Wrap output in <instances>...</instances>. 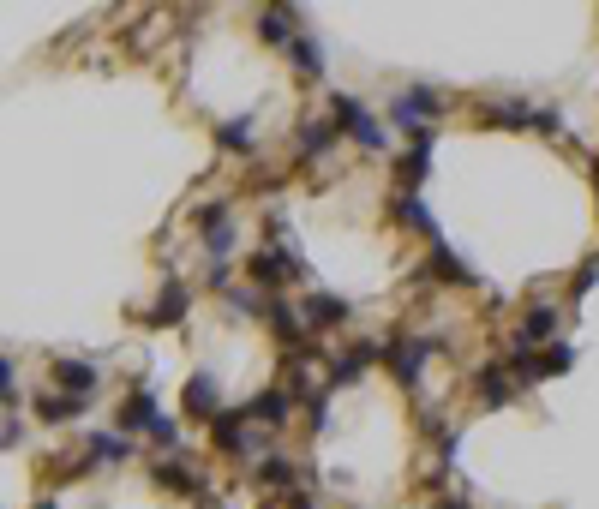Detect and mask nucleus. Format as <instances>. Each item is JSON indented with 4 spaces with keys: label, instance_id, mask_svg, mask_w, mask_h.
I'll return each mask as SVG.
<instances>
[{
    "label": "nucleus",
    "instance_id": "nucleus-11",
    "mask_svg": "<svg viewBox=\"0 0 599 509\" xmlns=\"http://www.w3.org/2000/svg\"><path fill=\"white\" fill-rule=\"evenodd\" d=\"M54 384H60L66 396H90V390H96V366H90V360H60V366H54Z\"/></svg>",
    "mask_w": 599,
    "mask_h": 509
},
{
    "label": "nucleus",
    "instance_id": "nucleus-20",
    "mask_svg": "<svg viewBox=\"0 0 599 509\" xmlns=\"http://www.w3.org/2000/svg\"><path fill=\"white\" fill-rule=\"evenodd\" d=\"M402 222H408V228H414V234H432V240H438V222H432V210H426V204H420V198H414V192H408V198H402Z\"/></svg>",
    "mask_w": 599,
    "mask_h": 509
},
{
    "label": "nucleus",
    "instance_id": "nucleus-19",
    "mask_svg": "<svg viewBox=\"0 0 599 509\" xmlns=\"http://www.w3.org/2000/svg\"><path fill=\"white\" fill-rule=\"evenodd\" d=\"M246 126H252L246 114H240V120H228V126H216V144H222V150H234V156H240V150H252V132H246Z\"/></svg>",
    "mask_w": 599,
    "mask_h": 509
},
{
    "label": "nucleus",
    "instance_id": "nucleus-6",
    "mask_svg": "<svg viewBox=\"0 0 599 509\" xmlns=\"http://www.w3.org/2000/svg\"><path fill=\"white\" fill-rule=\"evenodd\" d=\"M378 360H384V348H372V342H354V348H348V354L330 366V384L342 390V384H354V378H360L366 366H378Z\"/></svg>",
    "mask_w": 599,
    "mask_h": 509
},
{
    "label": "nucleus",
    "instance_id": "nucleus-4",
    "mask_svg": "<svg viewBox=\"0 0 599 509\" xmlns=\"http://www.w3.org/2000/svg\"><path fill=\"white\" fill-rule=\"evenodd\" d=\"M300 318H306V330H336V324L348 318V300H336V294H306Z\"/></svg>",
    "mask_w": 599,
    "mask_h": 509
},
{
    "label": "nucleus",
    "instance_id": "nucleus-9",
    "mask_svg": "<svg viewBox=\"0 0 599 509\" xmlns=\"http://www.w3.org/2000/svg\"><path fill=\"white\" fill-rule=\"evenodd\" d=\"M114 420H120V432H150V426H156V402H150V390H132V396L120 402Z\"/></svg>",
    "mask_w": 599,
    "mask_h": 509
},
{
    "label": "nucleus",
    "instance_id": "nucleus-15",
    "mask_svg": "<svg viewBox=\"0 0 599 509\" xmlns=\"http://www.w3.org/2000/svg\"><path fill=\"white\" fill-rule=\"evenodd\" d=\"M336 132H342L336 120H306V126H300V150H312V156H324V150L336 144Z\"/></svg>",
    "mask_w": 599,
    "mask_h": 509
},
{
    "label": "nucleus",
    "instance_id": "nucleus-16",
    "mask_svg": "<svg viewBox=\"0 0 599 509\" xmlns=\"http://www.w3.org/2000/svg\"><path fill=\"white\" fill-rule=\"evenodd\" d=\"M36 408H42V420H48V426H66V420H78V414H84V396H42Z\"/></svg>",
    "mask_w": 599,
    "mask_h": 509
},
{
    "label": "nucleus",
    "instance_id": "nucleus-21",
    "mask_svg": "<svg viewBox=\"0 0 599 509\" xmlns=\"http://www.w3.org/2000/svg\"><path fill=\"white\" fill-rule=\"evenodd\" d=\"M480 396H486V402H492V408H504V402H510V396H516V384H510V378H498V372H492V366H486V372H480Z\"/></svg>",
    "mask_w": 599,
    "mask_h": 509
},
{
    "label": "nucleus",
    "instance_id": "nucleus-5",
    "mask_svg": "<svg viewBox=\"0 0 599 509\" xmlns=\"http://www.w3.org/2000/svg\"><path fill=\"white\" fill-rule=\"evenodd\" d=\"M264 318H270V330H276V342H282V348H300V336H306V318H300L288 300H264Z\"/></svg>",
    "mask_w": 599,
    "mask_h": 509
},
{
    "label": "nucleus",
    "instance_id": "nucleus-27",
    "mask_svg": "<svg viewBox=\"0 0 599 509\" xmlns=\"http://www.w3.org/2000/svg\"><path fill=\"white\" fill-rule=\"evenodd\" d=\"M594 186H599V156H594Z\"/></svg>",
    "mask_w": 599,
    "mask_h": 509
},
{
    "label": "nucleus",
    "instance_id": "nucleus-14",
    "mask_svg": "<svg viewBox=\"0 0 599 509\" xmlns=\"http://www.w3.org/2000/svg\"><path fill=\"white\" fill-rule=\"evenodd\" d=\"M180 318H186V282H168L162 300H156V312L144 324H180Z\"/></svg>",
    "mask_w": 599,
    "mask_h": 509
},
{
    "label": "nucleus",
    "instance_id": "nucleus-7",
    "mask_svg": "<svg viewBox=\"0 0 599 509\" xmlns=\"http://www.w3.org/2000/svg\"><path fill=\"white\" fill-rule=\"evenodd\" d=\"M288 408H294L288 390H258V396L246 402V420H252V426H288Z\"/></svg>",
    "mask_w": 599,
    "mask_h": 509
},
{
    "label": "nucleus",
    "instance_id": "nucleus-22",
    "mask_svg": "<svg viewBox=\"0 0 599 509\" xmlns=\"http://www.w3.org/2000/svg\"><path fill=\"white\" fill-rule=\"evenodd\" d=\"M156 486H174V492H198V480H192L180 462H162V468H156Z\"/></svg>",
    "mask_w": 599,
    "mask_h": 509
},
{
    "label": "nucleus",
    "instance_id": "nucleus-25",
    "mask_svg": "<svg viewBox=\"0 0 599 509\" xmlns=\"http://www.w3.org/2000/svg\"><path fill=\"white\" fill-rule=\"evenodd\" d=\"M540 366H546V378H552V372H570V348H564V342H558V348H546V354H540Z\"/></svg>",
    "mask_w": 599,
    "mask_h": 509
},
{
    "label": "nucleus",
    "instance_id": "nucleus-8",
    "mask_svg": "<svg viewBox=\"0 0 599 509\" xmlns=\"http://www.w3.org/2000/svg\"><path fill=\"white\" fill-rule=\"evenodd\" d=\"M552 336H558V306H528V312H522V336H516V342H522V348H534V342H552Z\"/></svg>",
    "mask_w": 599,
    "mask_h": 509
},
{
    "label": "nucleus",
    "instance_id": "nucleus-23",
    "mask_svg": "<svg viewBox=\"0 0 599 509\" xmlns=\"http://www.w3.org/2000/svg\"><path fill=\"white\" fill-rule=\"evenodd\" d=\"M258 480H270V486H288V480H294V468H288V456H264V468H258Z\"/></svg>",
    "mask_w": 599,
    "mask_h": 509
},
{
    "label": "nucleus",
    "instance_id": "nucleus-26",
    "mask_svg": "<svg viewBox=\"0 0 599 509\" xmlns=\"http://www.w3.org/2000/svg\"><path fill=\"white\" fill-rule=\"evenodd\" d=\"M534 132H564V114H558V108H540V114H534Z\"/></svg>",
    "mask_w": 599,
    "mask_h": 509
},
{
    "label": "nucleus",
    "instance_id": "nucleus-13",
    "mask_svg": "<svg viewBox=\"0 0 599 509\" xmlns=\"http://www.w3.org/2000/svg\"><path fill=\"white\" fill-rule=\"evenodd\" d=\"M432 276H438V282H474V270H468L444 240H432Z\"/></svg>",
    "mask_w": 599,
    "mask_h": 509
},
{
    "label": "nucleus",
    "instance_id": "nucleus-2",
    "mask_svg": "<svg viewBox=\"0 0 599 509\" xmlns=\"http://www.w3.org/2000/svg\"><path fill=\"white\" fill-rule=\"evenodd\" d=\"M210 438H216L222 450H234V456H252V438H246V408H222V414L210 420Z\"/></svg>",
    "mask_w": 599,
    "mask_h": 509
},
{
    "label": "nucleus",
    "instance_id": "nucleus-3",
    "mask_svg": "<svg viewBox=\"0 0 599 509\" xmlns=\"http://www.w3.org/2000/svg\"><path fill=\"white\" fill-rule=\"evenodd\" d=\"M180 408H186L192 420H216V414H222V408H216V378H210V372H192V378H186Z\"/></svg>",
    "mask_w": 599,
    "mask_h": 509
},
{
    "label": "nucleus",
    "instance_id": "nucleus-17",
    "mask_svg": "<svg viewBox=\"0 0 599 509\" xmlns=\"http://www.w3.org/2000/svg\"><path fill=\"white\" fill-rule=\"evenodd\" d=\"M90 456H96V462H126V456H132V438H126V432H102V438H90Z\"/></svg>",
    "mask_w": 599,
    "mask_h": 509
},
{
    "label": "nucleus",
    "instance_id": "nucleus-12",
    "mask_svg": "<svg viewBox=\"0 0 599 509\" xmlns=\"http://www.w3.org/2000/svg\"><path fill=\"white\" fill-rule=\"evenodd\" d=\"M258 36H264L270 48H294V18H288L282 6H270V12H258Z\"/></svg>",
    "mask_w": 599,
    "mask_h": 509
},
{
    "label": "nucleus",
    "instance_id": "nucleus-28",
    "mask_svg": "<svg viewBox=\"0 0 599 509\" xmlns=\"http://www.w3.org/2000/svg\"><path fill=\"white\" fill-rule=\"evenodd\" d=\"M36 509H54V504H36Z\"/></svg>",
    "mask_w": 599,
    "mask_h": 509
},
{
    "label": "nucleus",
    "instance_id": "nucleus-29",
    "mask_svg": "<svg viewBox=\"0 0 599 509\" xmlns=\"http://www.w3.org/2000/svg\"><path fill=\"white\" fill-rule=\"evenodd\" d=\"M450 509H468V504H450Z\"/></svg>",
    "mask_w": 599,
    "mask_h": 509
},
{
    "label": "nucleus",
    "instance_id": "nucleus-1",
    "mask_svg": "<svg viewBox=\"0 0 599 509\" xmlns=\"http://www.w3.org/2000/svg\"><path fill=\"white\" fill-rule=\"evenodd\" d=\"M294 276H300V264H294L282 246H258V252H252V282H258V288H282V282H294Z\"/></svg>",
    "mask_w": 599,
    "mask_h": 509
},
{
    "label": "nucleus",
    "instance_id": "nucleus-10",
    "mask_svg": "<svg viewBox=\"0 0 599 509\" xmlns=\"http://www.w3.org/2000/svg\"><path fill=\"white\" fill-rule=\"evenodd\" d=\"M426 348H432V342H420V336H414V342H396L384 360H390V372H396L402 384H414V378H420V360H426Z\"/></svg>",
    "mask_w": 599,
    "mask_h": 509
},
{
    "label": "nucleus",
    "instance_id": "nucleus-24",
    "mask_svg": "<svg viewBox=\"0 0 599 509\" xmlns=\"http://www.w3.org/2000/svg\"><path fill=\"white\" fill-rule=\"evenodd\" d=\"M150 444H162V450H174V444H180V426L156 414V426H150Z\"/></svg>",
    "mask_w": 599,
    "mask_h": 509
},
{
    "label": "nucleus",
    "instance_id": "nucleus-18",
    "mask_svg": "<svg viewBox=\"0 0 599 509\" xmlns=\"http://www.w3.org/2000/svg\"><path fill=\"white\" fill-rule=\"evenodd\" d=\"M288 54H294V66H300L306 78H318V72H324V48H318L312 36H294V48H288Z\"/></svg>",
    "mask_w": 599,
    "mask_h": 509
}]
</instances>
